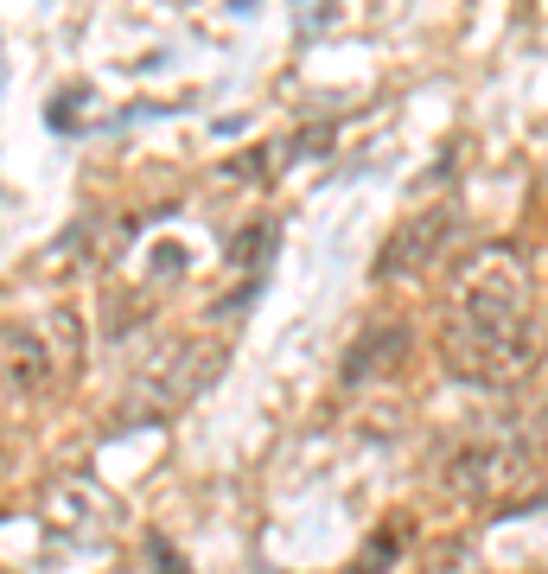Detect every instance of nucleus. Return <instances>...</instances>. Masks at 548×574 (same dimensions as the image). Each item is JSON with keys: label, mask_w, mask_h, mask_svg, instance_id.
<instances>
[{"label": "nucleus", "mask_w": 548, "mask_h": 574, "mask_svg": "<svg viewBox=\"0 0 548 574\" xmlns=\"http://www.w3.org/2000/svg\"><path fill=\"white\" fill-rule=\"evenodd\" d=\"M230 7H236V13H249V7H261V0H230Z\"/></svg>", "instance_id": "13"}, {"label": "nucleus", "mask_w": 548, "mask_h": 574, "mask_svg": "<svg viewBox=\"0 0 548 574\" xmlns=\"http://www.w3.org/2000/svg\"><path fill=\"white\" fill-rule=\"evenodd\" d=\"M268 256H275V224H249L243 230V243H230V262L249 268V274H261Z\"/></svg>", "instance_id": "9"}, {"label": "nucleus", "mask_w": 548, "mask_h": 574, "mask_svg": "<svg viewBox=\"0 0 548 574\" xmlns=\"http://www.w3.org/2000/svg\"><path fill=\"white\" fill-rule=\"evenodd\" d=\"M147 562H153V574H191V569L179 562V555L166 549V542H153V549H147Z\"/></svg>", "instance_id": "11"}, {"label": "nucleus", "mask_w": 548, "mask_h": 574, "mask_svg": "<svg viewBox=\"0 0 548 574\" xmlns=\"http://www.w3.org/2000/svg\"><path fill=\"white\" fill-rule=\"evenodd\" d=\"M38 339H45V351H51V371H58V383L83 377V319H77L71 306H58V313L38 326Z\"/></svg>", "instance_id": "7"}, {"label": "nucleus", "mask_w": 548, "mask_h": 574, "mask_svg": "<svg viewBox=\"0 0 548 574\" xmlns=\"http://www.w3.org/2000/svg\"><path fill=\"white\" fill-rule=\"evenodd\" d=\"M389 562H396V530H376L364 542V555H358V569L351 574H376V569H389Z\"/></svg>", "instance_id": "10"}, {"label": "nucleus", "mask_w": 548, "mask_h": 574, "mask_svg": "<svg viewBox=\"0 0 548 574\" xmlns=\"http://www.w3.org/2000/svg\"><path fill=\"white\" fill-rule=\"evenodd\" d=\"M403 351H408V326H370L364 339L345 351L338 383H345V389H370L383 371H396V358H403Z\"/></svg>", "instance_id": "6"}, {"label": "nucleus", "mask_w": 548, "mask_h": 574, "mask_svg": "<svg viewBox=\"0 0 548 574\" xmlns=\"http://www.w3.org/2000/svg\"><path fill=\"white\" fill-rule=\"evenodd\" d=\"M223 364H230V344L223 339H179L173 351H160L141 377L128 383L121 421H128V427H147V421L179 415L185 402H198V396L223 377Z\"/></svg>", "instance_id": "3"}, {"label": "nucleus", "mask_w": 548, "mask_h": 574, "mask_svg": "<svg viewBox=\"0 0 548 574\" xmlns=\"http://www.w3.org/2000/svg\"><path fill=\"white\" fill-rule=\"evenodd\" d=\"M536 351H543V326H536L529 262L511 243L473 249L446 288V332H440L446 371L466 383H516L536 364Z\"/></svg>", "instance_id": "1"}, {"label": "nucleus", "mask_w": 548, "mask_h": 574, "mask_svg": "<svg viewBox=\"0 0 548 574\" xmlns=\"http://www.w3.org/2000/svg\"><path fill=\"white\" fill-rule=\"evenodd\" d=\"M90 230H96V218L71 224L58 243H51V249H45V256H38L33 268H38V274H51V281H65V274H71L77 262H90V249H96V236H90Z\"/></svg>", "instance_id": "8"}, {"label": "nucleus", "mask_w": 548, "mask_h": 574, "mask_svg": "<svg viewBox=\"0 0 548 574\" xmlns=\"http://www.w3.org/2000/svg\"><path fill=\"white\" fill-rule=\"evenodd\" d=\"M58 383V371H51V351H45V339H38V326H7V389L13 396H45Z\"/></svg>", "instance_id": "5"}, {"label": "nucleus", "mask_w": 548, "mask_h": 574, "mask_svg": "<svg viewBox=\"0 0 548 574\" xmlns=\"http://www.w3.org/2000/svg\"><path fill=\"white\" fill-rule=\"evenodd\" d=\"M529 447H536V454L548 459V402L536 409V427H529Z\"/></svg>", "instance_id": "12"}, {"label": "nucleus", "mask_w": 548, "mask_h": 574, "mask_svg": "<svg viewBox=\"0 0 548 574\" xmlns=\"http://www.w3.org/2000/svg\"><path fill=\"white\" fill-rule=\"evenodd\" d=\"M453 204H440V211H421V218H408L396 224V236H383V249H376V281H415V274H428L440 262V249H446V236H453Z\"/></svg>", "instance_id": "4"}, {"label": "nucleus", "mask_w": 548, "mask_h": 574, "mask_svg": "<svg viewBox=\"0 0 548 574\" xmlns=\"http://www.w3.org/2000/svg\"><path fill=\"white\" fill-rule=\"evenodd\" d=\"M440 485L459 511L516 517V511L543 504V454L516 434H466L440 459Z\"/></svg>", "instance_id": "2"}]
</instances>
